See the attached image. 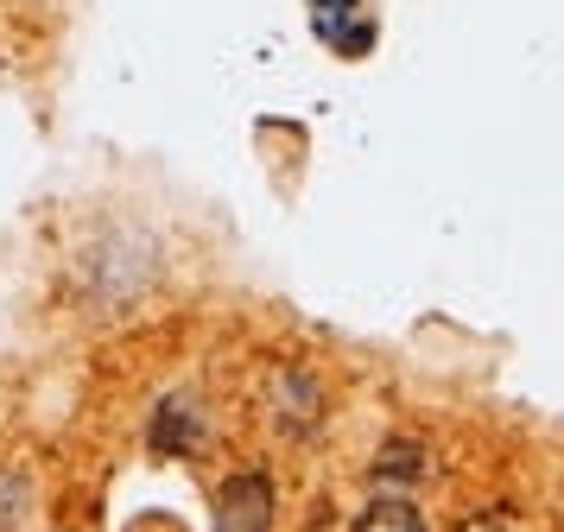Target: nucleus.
<instances>
[{
    "mask_svg": "<svg viewBox=\"0 0 564 532\" xmlns=\"http://www.w3.org/2000/svg\"><path fill=\"white\" fill-rule=\"evenodd\" d=\"M375 476H425V463H419V450H412V444H393V450H381Z\"/></svg>",
    "mask_w": 564,
    "mask_h": 532,
    "instance_id": "3",
    "label": "nucleus"
},
{
    "mask_svg": "<svg viewBox=\"0 0 564 532\" xmlns=\"http://www.w3.org/2000/svg\"><path fill=\"white\" fill-rule=\"evenodd\" d=\"M223 532H273V481L267 476H235L223 488Z\"/></svg>",
    "mask_w": 564,
    "mask_h": 532,
    "instance_id": "1",
    "label": "nucleus"
},
{
    "mask_svg": "<svg viewBox=\"0 0 564 532\" xmlns=\"http://www.w3.org/2000/svg\"><path fill=\"white\" fill-rule=\"evenodd\" d=\"M463 532H508L501 513H476V520H463Z\"/></svg>",
    "mask_w": 564,
    "mask_h": 532,
    "instance_id": "4",
    "label": "nucleus"
},
{
    "mask_svg": "<svg viewBox=\"0 0 564 532\" xmlns=\"http://www.w3.org/2000/svg\"><path fill=\"white\" fill-rule=\"evenodd\" d=\"M356 532H425V520H419V507L400 501V495H381V501L361 507Z\"/></svg>",
    "mask_w": 564,
    "mask_h": 532,
    "instance_id": "2",
    "label": "nucleus"
}]
</instances>
